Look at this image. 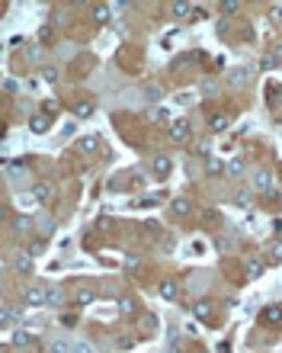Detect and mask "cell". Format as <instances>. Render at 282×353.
I'll return each mask as SVG.
<instances>
[{
    "label": "cell",
    "mask_w": 282,
    "mask_h": 353,
    "mask_svg": "<svg viewBox=\"0 0 282 353\" xmlns=\"http://www.w3.org/2000/svg\"><path fill=\"white\" fill-rule=\"evenodd\" d=\"M253 74H257V68H250V65H237L228 71V87H247L253 81Z\"/></svg>",
    "instance_id": "1"
},
{
    "label": "cell",
    "mask_w": 282,
    "mask_h": 353,
    "mask_svg": "<svg viewBox=\"0 0 282 353\" xmlns=\"http://www.w3.org/2000/svg\"><path fill=\"white\" fill-rule=\"evenodd\" d=\"M272 187H276V177H272V170H253V190L269 193Z\"/></svg>",
    "instance_id": "2"
},
{
    "label": "cell",
    "mask_w": 282,
    "mask_h": 353,
    "mask_svg": "<svg viewBox=\"0 0 282 353\" xmlns=\"http://www.w3.org/2000/svg\"><path fill=\"white\" fill-rule=\"evenodd\" d=\"M189 132H192V129H189L186 119H173V122H170V138L180 141V145H183V141H189Z\"/></svg>",
    "instance_id": "3"
},
{
    "label": "cell",
    "mask_w": 282,
    "mask_h": 353,
    "mask_svg": "<svg viewBox=\"0 0 282 353\" xmlns=\"http://www.w3.org/2000/svg\"><path fill=\"white\" fill-rule=\"evenodd\" d=\"M23 302L26 305H42V302H48V289H42V286H29L23 292Z\"/></svg>",
    "instance_id": "4"
},
{
    "label": "cell",
    "mask_w": 282,
    "mask_h": 353,
    "mask_svg": "<svg viewBox=\"0 0 282 353\" xmlns=\"http://www.w3.org/2000/svg\"><path fill=\"white\" fill-rule=\"evenodd\" d=\"M77 151L87 154V157L96 154V151H100V138H96V135H84L81 141H77Z\"/></svg>",
    "instance_id": "5"
},
{
    "label": "cell",
    "mask_w": 282,
    "mask_h": 353,
    "mask_svg": "<svg viewBox=\"0 0 282 353\" xmlns=\"http://www.w3.org/2000/svg\"><path fill=\"white\" fill-rule=\"evenodd\" d=\"M192 312H196V318H202V321H212V318H215V305H212L208 299H199Z\"/></svg>",
    "instance_id": "6"
},
{
    "label": "cell",
    "mask_w": 282,
    "mask_h": 353,
    "mask_svg": "<svg viewBox=\"0 0 282 353\" xmlns=\"http://www.w3.org/2000/svg\"><path fill=\"white\" fill-rule=\"evenodd\" d=\"M170 212H173V215H180V218H186L189 212H192V202H189L186 196H176V199L170 202Z\"/></svg>",
    "instance_id": "7"
},
{
    "label": "cell",
    "mask_w": 282,
    "mask_h": 353,
    "mask_svg": "<svg viewBox=\"0 0 282 353\" xmlns=\"http://www.w3.org/2000/svg\"><path fill=\"white\" fill-rule=\"evenodd\" d=\"M260 321H263V324H282V308H279V305H269V308H263Z\"/></svg>",
    "instance_id": "8"
},
{
    "label": "cell",
    "mask_w": 282,
    "mask_h": 353,
    "mask_svg": "<svg viewBox=\"0 0 282 353\" xmlns=\"http://www.w3.org/2000/svg\"><path fill=\"white\" fill-rule=\"evenodd\" d=\"M170 167H173L170 157H164V154H157L154 161H151V170H154L157 177H167V173H170Z\"/></svg>",
    "instance_id": "9"
},
{
    "label": "cell",
    "mask_w": 282,
    "mask_h": 353,
    "mask_svg": "<svg viewBox=\"0 0 282 353\" xmlns=\"http://www.w3.org/2000/svg\"><path fill=\"white\" fill-rule=\"evenodd\" d=\"M157 292H161V299H176V292H180V286H176V279H161Z\"/></svg>",
    "instance_id": "10"
},
{
    "label": "cell",
    "mask_w": 282,
    "mask_h": 353,
    "mask_svg": "<svg viewBox=\"0 0 282 353\" xmlns=\"http://www.w3.org/2000/svg\"><path fill=\"white\" fill-rule=\"evenodd\" d=\"M208 129L212 132H225L228 129V112H212V116H208Z\"/></svg>",
    "instance_id": "11"
},
{
    "label": "cell",
    "mask_w": 282,
    "mask_h": 353,
    "mask_svg": "<svg viewBox=\"0 0 282 353\" xmlns=\"http://www.w3.org/2000/svg\"><path fill=\"white\" fill-rule=\"evenodd\" d=\"M93 299H96V292H93L90 286H81V289L74 292V302H77V305H90Z\"/></svg>",
    "instance_id": "12"
},
{
    "label": "cell",
    "mask_w": 282,
    "mask_h": 353,
    "mask_svg": "<svg viewBox=\"0 0 282 353\" xmlns=\"http://www.w3.org/2000/svg\"><path fill=\"white\" fill-rule=\"evenodd\" d=\"M51 193H55V190H51L48 183H35V187H32V196H35V202H45V199L51 196Z\"/></svg>",
    "instance_id": "13"
},
{
    "label": "cell",
    "mask_w": 282,
    "mask_h": 353,
    "mask_svg": "<svg viewBox=\"0 0 282 353\" xmlns=\"http://www.w3.org/2000/svg\"><path fill=\"white\" fill-rule=\"evenodd\" d=\"M225 173L228 177H241L244 173V161H241V157H231V161L225 164Z\"/></svg>",
    "instance_id": "14"
},
{
    "label": "cell",
    "mask_w": 282,
    "mask_h": 353,
    "mask_svg": "<svg viewBox=\"0 0 282 353\" xmlns=\"http://www.w3.org/2000/svg\"><path fill=\"white\" fill-rule=\"evenodd\" d=\"M263 270H266V260H263V257H253V260H247V273H250V276H260Z\"/></svg>",
    "instance_id": "15"
},
{
    "label": "cell",
    "mask_w": 282,
    "mask_h": 353,
    "mask_svg": "<svg viewBox=\"0 0 282 353\" xmlns=\"http://www.w3.org/2000/svg\"><path fill=\"white\" fill-rule=\"evenodd\" d=\"M13 267L20 270V273H29L32 270V254H20V257L13 260Z\"/></svg>",
    "instance_id": "16"
},
{
    "label": "cell",
    "mask_w": 282,
    "mask_h": 353,
    "mask_svg": "<svg viewBox=\"0 0 282 353\" xmlns=\"http://www.w3.org/2000/svg\"><path fill=\"white\" fill-rule=\"evenodd\" d=\"M93 116V103H74V119H87Z\"/></svg>",
    "instance_id": "17"
},
{
    "label": "cell",
    "mask_w": 282,
    "mask_h": 353,
    "mask_svg": "<svg viewBox=\"0 0 282 353\" xmlns=\"http://www.w3.org/2000/svg\"><path fill=\"white\" fill-rule=\"evenodd\" d=\"M29 129L35 132V135H42V132H48V119H45V116H32Z\"/></svg>",
    "instance_id": "18"
},
{
    "label": "cell",
    "mask_w": 282,
    "mask_h": 353,
    "mask_svg": "<svg viewBox=\"0 0 282 353\" xmlns=\"http://www.w3.org/2000/svg\"><path fill=\"white\" fill-rule=\"evenodd\" d=\"M48 350H51V353H74V343H67V340H51Z\"/></svg>",
    "instance_id": "19"
},
{
    "label": "cell",
    "mask_w": 282,
    "mask_h": 353,
    "mask_svg": "<svg viewBox=\"0 0 282 353\" xmlns=\"http://www.w3.org/2000/svg\"><path fill=\"white\" fill-rule=\"evenodd\" d=\"M141 331H145V334H154V331H157V318H154V315H141Z\"/></svg>",
    "instance_id": "20"
},
{
    "label": "cell",
    "mask_w": 282,
    "mask_h": 353,
    "mask_svg": "<svg viewBox=\"0 0 282 353\" xmlns=\"http://www.w3.org/2000/svg\"><path fill=\"white\" fill-rule=\"evenodd\" d=\"M93 20H96V23H106V20H109V7H106V4H96V7H93Z\"/></svg>",
    "instance_id": "21"
},
{
    "label": "cell",
    "mask_w": 282,
    "mask_h": 353,
    "mask_svg": "<svg viewBox=\"0 0 282 353\" xmlns=\"http://www.w3.org/2000/svg\"><path fill=\"white\" fill-rule=\"evenodd\" d=\"M29 343H32V337L26 331H16L13 334V347H29Z\"/></svg>",
    "instance_id": "22"
},
{
    "label": "cell",
    "mask_w": 282,
    "mask_h": 353,
    "mask_svg": "<svg viewBox=\"0 0 282 353\" xmlns=\"http://www.w3.org/2000/svg\"><path fill=\"white\" fill-rule=\"evenodd\" d=\"M170 13H173V16H186V13H192V7L180 0V4H170Z\"/></svg>",
    "instance_id": "23"
},
{
    "label": "cell",
    "mask_w": 282,
    "mask_h": 353,
    "mask_svg": "<svg viewBox=\"0 0 282 353\" xmlns=\"http://www.w3.org/2000/svg\"><path fill=\"white\" fill-rule=\"evenodd\" d=\"M199 90H202V93H205V96H212V93H215V90H218V81H212V77H205V81H202V84H199Z\"/></svg>",
    "instance_id": "24"
},
{
    "label": "cell",
    "mask_w": 282,
    "mask_h": 353,
    "mask_svg": "<svg viewBox=\"0 0 282 353\" xmlns=\"http://www.w3.org/2000/svg\"><path fill=\"white\" fill-rule=\"evenodd\" d=\"M145 100H148V103H157V100H161V87H157V84H151V87L145 90Z\"/></svg>",
    "instance_id": "25"
},
{
    "label": "cell",
    "mask_w": 282,
    "mask_h": 353,
    "mask_svg": "<svg viewBox=\"0 0 282 353\" xmlns=\"http://www.w3.org/2000/svg\"><path fill=\"white\" fill-rule=\"evenodd\" d=\"M29 225H32V218H26V215H20V218L13 222V228H16V231H29Z\"/></svg>",
    "instance_id": "26"
},
{
    "label": "cell",
    "mask_w": 282,
    "mask_h": 353,
    "mask_svg": "<svg viewBox=\"0 0 282 353\" xmlns=\"http://www.w3.org/2000/svg\"><path fill=\"white\" fill-rule=\"evenodd\" d=\"M42 81L55 84V81H58V71H55V68H42Z\"/></svg>",
    "instance_id": "27"
},
{
    "label": "cell",
    "mask_w": 282,
    "mask_h": 353,
    "mask_svg": "<svg viewBox=\"0 0 282 353\" xmlns=\"http://www.w3.org/2000/svg\"><path fill=\"white\" fill-rule=\"evenodd\" d=\"M237 10H241L237 0H225V4H222V13H237Z\"/></svg>",
    "instance_id": "28"
},
{
    "label": "cell",
    "mask_w": 282,
    "mask_h": 353,
    "mask_svg": "<svg viewBox=\"0 0 282 353\" xmlns=\"http://www.w3.org/2000/svg\"><path fill=\"white\" fill-rule=\"evenodd\" d=\"M208 173H225V164L218 161V157H212V161H208Z\"/></svg>",
    "instance_id": "29"
},
{
    "label": "cell",
    "mask_w": 282,
    "mask_h": 353,
    "mask_svg": "<svg viewBox=\"0 0 282 353\" xmlns=\"http://www.w3.org/2000/svg\"><path fill=\"white\" fill-rule=\"evenodd\" d=\"M119 308H122V315H135V302H131V299H122Z\"/></svg>",
    "instance_id": "30"
},
{
    "label": "cell",
    "mask_w": 282,
    "mask_h": 353,
    "mask_svg": "<svg viewBox=\"0 0 282 353\" xmlns=\"http://www.w3.org/2000/svg\"><path fill=\"white\" fill-rule=\"evenodd\" d=\"M269 58H272V65H282V42H276V48L269 51Z\"/></svg>",
    "instance_id": "31"
},
{
    "label": "cell",
    "mask_w": 282,
    "mask_h": 353,
    "mask_svg": "<svg viewBox=\"0 0 282 353\" xmlns=\"http://www.w3.org/2000/svg\"><path fill=\"white\" fill-rule=\"evenodd\" d=\"M151 122H167V109H161V106L151 109Z\"/></svg>",
    "instance_id": "32"
},
{
    "label": "cell",
    "mask_w": 282,
    "mask_h": 353,
    "mask_svg": "<svg viewBox=\"0 0 282 353\" xmlns=\"http://www.w3.org/2000/svg\"><path fill=\"white\" fill-rule=\"evenodd\" d=\"M241 206H250V190H237V196H234Z\"/></svg>",
    "instance_id": "33"
},
{
    "label": "cell",
    "mask_w": 282,
    "mask_h": 353,
    "mask_svg": "<svg viewBox=\"0 0 282 353\" xmlns=\"http://www.w3.org/2000/svg\"><path fill=\"white\" fill-rule=\"evenodd\" d=\"M42 251H45V244H42V241H32V244H29V254H32V257H39Z\"/></svg>",
    "instance_id": "34"
},
{
    "label": "cell",
    "mask_w": 282,
    "mask_h": 353,
    "mask_svg": "<svg viewBox=\"0 0 282 353\" xmlns=\"http://www.w3.org/2000/svg\"><path fill=\"white\" fill-rule=\"evenodd\" d=\"M23 173V164H7V177H20Z\"/></svg>",
    "instance_id": "35"
},
{
    "label": "cell",
    "mask_w": 282,
    "mask_h": 353,
    "mask_svg": "<svg viewBox=\"0 0 282 353\" xmlns=\"http://www.w3.org/2000/svg\"><path fill=\"white\" fill-rule=\"evenodd\" d=\"M48 302L51 305H61V289H48Z\"/></svg>",
    "instance_id": "36"
},
{
    "label": "cell",
    "mask_w": 282,
    "mask_h": 353,
    "mask_svg": "<svg viewBox=\"0 0 282 353\" xmlns=\"http://www.w3.org/2000/svg\"><path fill=\"white\" fill-rule=\"evenodd\" d=\"M269 260H282V244H272L269 247Z\"/></svg>",
    "instance_id": "37"
},
{
    "label": "cell",
    "mask_w": 282,
    "mask_h": 353,
    "mask_svg": "<svg viewBox=\"0 0 282 353\" xmlns=\"http://www.w3.org/2000/svg\"><path fill=\"white\" fill-rule=\"evenodd\" d=\"M42 231H45V234H51V231H55V222H51V218H42Z\"/></svg>",
    "instance_id": "38"
},
{
    "label": "cell",
    "mask_w": 282,
    "mask_h": 353,
    "mask_svg": "<svg viewBox=\"0 0 282 353\" xmlns=\"http://www.w3.org/2000/svg\"><path fill=\"white\" fill-rule=\"evenodd\" d=\"M13 318H16L13 308H4V324H13Z\"/></svg>",
    "instance_id": "39"
},
{
    "label": "cell",
    "mask_w": 282,
    "mask_h": 353,
    "mask_svg": "<svg viewBox=\"0 0 282 353\" xmlns=\"http://www.w3.org/2000/svg\"><path fill=\"white\" fill-rule=\"evenodd\" d=\"M74 353H90V343H84V340L74 343Z\"/></svg>",
    "instance_id": "40"
},
{
    "label": "cell",
    "mask_w": 282,
    "mask_h": 353,
    "mask_svg": "<svg viewBox=\"0 0 282 353\" xmlns=\"http://www.w3.org/2000/svg\"><path fill=\"white\" fill-rule=\"evenodd\" d=\"M272 228H276V234H282V218H276V222H272Z\"/></svg>",
    "instance_id": "41"
},
{
    "label": "cell",
    "mask_w": 282,
    "mask_h": 353,
    "mask_svg": "<svg viewBox=\"0 0 282 353\" xmlns=\"http://www.w3.org/2000/svg\"><path fill=\"white\" fill-rule=\"evenodd\" d=\"M272 16H276V23H282V7H276V10H272Z\"/></svg>",
    "instance_id": "42"
},
{
    "label": "cell",
    "mask_w": 282,
    "mask_h": 353,
    "mask_svg": "<svg viewBox=\"0 0 282 353\" xmlns=\"http://www.w3.org/2000/svg\"><path fill=\"white\" fill-rule=\"evenodd\" d=\"M0 353H10V350H0Z\"/></svg>",
    "instance_id": "43"
}]
</instances>
